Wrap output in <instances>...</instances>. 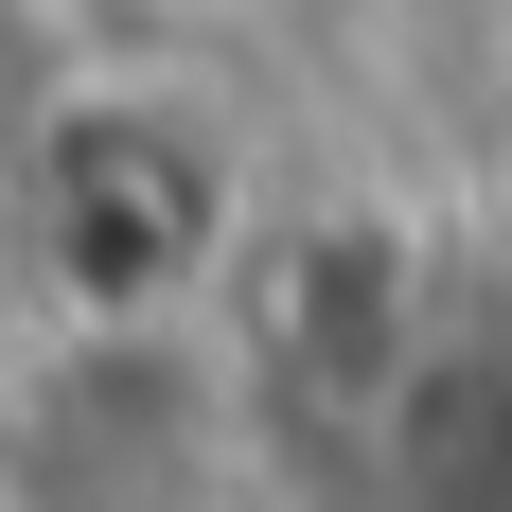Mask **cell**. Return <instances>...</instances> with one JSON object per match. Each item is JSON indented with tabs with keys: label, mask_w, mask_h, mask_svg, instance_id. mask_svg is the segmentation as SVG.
I'll return each mask as SVG.
<instances>
[{
	"label": "cell",
	"mask_w": 512,
	"mask_h": 512,
	"mask_svg": "<svg viewBox=\"0 0 512 512\" xmlns=\"http://www.w3.org/2000/svg\"><path fill=\"white\" fill-rule=\"evenodd\" d=\"M142 212H195L212 230V142L177 124V106H71L53 159H36V248H53V283H71L89 318H159L177 283H195Z\"/></svg>",
	"instance_id": "cell-1"
}]
</instances>
